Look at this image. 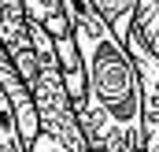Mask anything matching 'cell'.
Returning a JSON list of instances; mask_svg holds the SVG:
<instances>
[{
	"label": "cell",
	"mask_w": 159,
	"mask_h": 152,
	"mask_svg": "<svg viewBox=\"0 0 159 152\" xmlns=\"http://www.w3.org/2000/svg\"><path fill=\"white\" fill-rule=\"evenodd\" d=\"M85 63V100L78 122L93 152H148L144 149V85L129 45L96 11L93 0H63Z\"/></svg>",
	"instance_id": "1"
},
{
	"label": "cell",
	"mask_w": 159,
	"mask_h": 152,
	"mask_svg": "<svg viewBox=\"0 0 159 152\" xmlns=\"http://www.w3.org/2000/svg\"><path fill=\"white\" fill-rule=\"evenodd\" d=\"M0 41L7 45L15 67L22 71L26 85L37 71V52H34V34H30V15L26 0H0Z\"/></svg>",
	"instance_id": "2"
},
{
	"label": "cell",
	"mask_w": 159,
	"mask_h": 152,
	"mask_svg": "<svg viewBox=\"0 0 159 152\" xmlns=\"http://www.w3.org/2000/svg\"><path fill=\"white\" fill-rule=\"evenodd\" d=\"M0 93L11 100V108H15V115H19V126H22L26 145H34V137L41 134L37 104H34V93H30V85H26L22 71L15 67V59H11V52H7L4 41H0Z\"/></svg>",
	"instance_id": "3"
},
{
	"label": "cell",
	"mask_w": 159,
	"mask_h": 152,
	"mask_svg": "<svg viewBox=\"0 0 159 152\" xmlns=\"http://www.w3.org/2000/svg\"><path fill=\"white\" fill-rule=\"evenodd\" d=\"M96 4V11L115 26V34L122 41L129 37V30H133V22H137V0H93Z\"/></svg>",
	"instance_id": "4"
},
{
	"label": "cell",
	"mask_w": 159,
	"mask_h": 152,
	"mask_svg": "<svg viewBox=\"0 0 159 152\" xmlns=\"http://www.w3.org/2000/svg\"><path fill=\"white\" fill-rule=\"evenodd\" d=\"M0 152H30L26 137H22V126H19V115L11 108V100L0 93Z\"/></svg>",
	"instance_id": "5"
},
{
	"label": "cell",
	"mask_w": 159,
	"mask_h": 152,
	"mask_svg": "<svg viewBox=\"0 0 159 152\" xmlns=\"http://www.w3.org/2000/svg\"><path fill=\"white\" fill-rule=\"evenodd\" d=\"M144 41L159 52V0H137V22H133Z\"/></svg>",
	"instance_id": "6"
},
{
	"label": "cell",
	"mask_w": 159,
	"mask_h": 152,
	"mask_svg": "<svg viewBox=\"0 0 159 152\" xmlns=\"http://www.w3.org/2000/svg\"><path fill=\"white\" fill-rule=\"evenodd\" d=\"M30 152H74L67 141H59L56 134H48V130H41L37 137H34V145H30Z\"/></svg>",
	"instance_id": "7"
}]
</instances>
